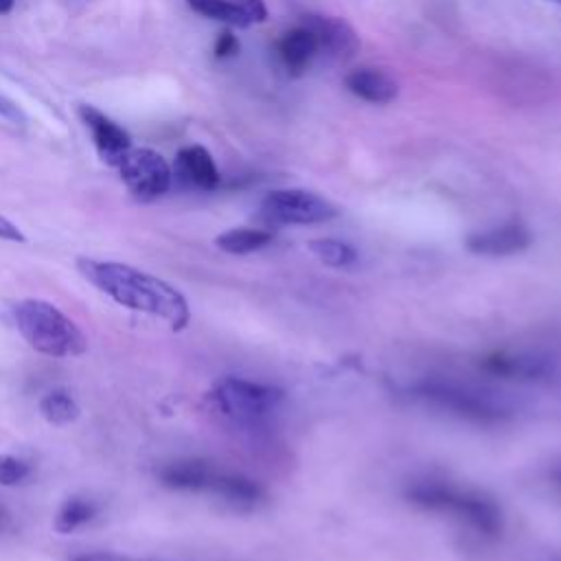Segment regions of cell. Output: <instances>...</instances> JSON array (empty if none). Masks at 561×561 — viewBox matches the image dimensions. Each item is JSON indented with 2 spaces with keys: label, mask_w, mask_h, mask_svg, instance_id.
<instances>
[{
  "label": "cell",
  "mask_w": 561,
  "mask_h": 561,
  "mask_svg": "<svg viewBox=\"0 0 561 561\" xmlns=\"http://www.w3.org/2000/svg\"><path fill=\"white\" fill-rule=\"evenodd\" d=\"M79 274L121 307L149 313L180 331L191 320L186 298L167 280L118 261L79 259Z\"/></svg>",
  "instance_id": "cell-1"
},
{
  "label": "cell",
  "mask_w": 561,
  "mask_h": 561,
  "mask_svg": "<svg viewBox=\"0 0 561 561\" xmlns=\"http://www.w3.org/2000/svg\"><path fill=\"white\" fill-rule=\"evenodd\" d=\"M13 322L28 346L42 355L77 357L88 348L83 331L48 300L26 298L15 302Z\"/></svg>",
  "instance_id": "cell-2"
},
{
  "label": "cell",
  "mask_w": 561,
  "mask_h": 561,
  "mask_svg": "<svg viewBox=\"0 0 561 561\" xmlns=\"http://www.w3.org/2000/svg\"><path fill=\"white\" fill-rule=\"evenodd\" d=\"M408 500L427 511L449 513L460 522H467L482 535H497L502 530L500 506L480 491L462 489L443 480H423L405 491Z\"/></svg>",
  "instance_id": "cell-3"
},
{
  "label": "cell",
  "mask_w": 561,
  "mask_h": 561,
  "mask_svg": "<svg viewBox=\"0 0 561 561\" xmlns=\"http://www.w3.org/2000/svg\"><path fill=\"white\" fill-rule=\"evenodd\" d=\"M412 392L419 399L427 401L430 405L440 408L460 419H467L471 423L495 425L508 416V410L502 403H497L491 394H484L482 390H476L456 381L425 379L416 383Z\"/></svg>",
  "instance_id": "cell-4"
},
{
  "label": "cell",
  "mask_w": 561,
  "mask_h": 561,
  "mask_svg": "<svg viewBox=\"0 0 561 561\" xmlns=\"http://www.w3.org/2000/svg\"><path fill=\"white\" fill-rule=\"evenodd\" d=\"M215 399L228 416L239 421H256L272 414L280 405L283 390L243 377H226L217 383Z\"/></svg>",
  "instance_id": "cell-5"
},
{
  "label": "cell",
  "mask_w": 561,
  "mask_h": 561,
  "mask_svg": "<svg viewBox=\"0 0 561 561\" xmlns=\"http://www.w3.org/2000/svg\"><path fill=\"white\" fill-rule=\"evenodd\" d=\"M121 180L136 199L149 202L171 188L173 171L167 160L149 147H131L116 164Z\"/></svg>",
  "instance_id": "cell-6"
},
{
  "label": "cell",
  "mask_w": 561,
  "mask_h": 561,
  "mask_svg": "<svg viewBox=\"0 0 561 561\" xmlns=\"http://www.w3.org/2000/svg\"><path fill=\"white\" fill-rule=\"evenodd\" d=\"M261 215L272 224H291V226H307V224H322L337 215V208L302 188H280L265 195L261 204Z\"/></svg>",
  "instance_id": "cell-7"
},
{
  "label": "cell",
  "mask_w": 561,
  "mask_h": 561,
  "mask_svg": "<svg viewBox=\"0 0 561 561\" xmlns=\"http://www.w3.org/2000/svg\"><path fill=\"white\" fill-rule=\"evenodd\" d=\"M79 118L88 127L99 158L105 164L116 167L121 158L131 149V138L127 129H123L116 121L105 116L94 105H79Z\"/></svg>",
  "instance_id": "cell-8"
},
{
  "label": "cell",
  "mask_w": 561,
  "mask_h": 561,
  "mask_svg": "<svg viewBox=\"0 0 561 561\" xmlns=\"http://www.w3.org/2000/svg\"><path fill=\"white\" fill-rule=\"evenodd\" d=\"M302 26H307L318 44V53L346 61L359 50V39L357 33L346 24L342 18L333 15H305Z\"/></svg>",
  "instance_id": "cell-9"
},
{
  "label": "cell",
  "mask_w": 561,
  "mask_h": 561,
  "mask_svg": "<svg viewBox=\"0 0 561 561\" xmlns=\"http://www.w3.org/2000/svg\"><path fill=\"white\" fill-rule=\"evenodd\" d=\"M482 370L502 379H517V381H539L546 379L554 366L548 357L533 355V353H508L495 351L482 357Z\"/></svg>",
  "instance_id": "cell-10"
},
{
  "label": "cell",
  "mask_w": 561,
  "mask_h": 561,
  "mask_svg": "<svg viewBox=\"0 0 561 561\" xmlns=\"http://www.w3.org/2000/svg\"><path fill=\"white\" fill-rule=\"evenodd\" d=\"M186 4L210 20L226 22L237 28H248L267 20L263 0H186Z\"/></svg>",
  "instance_id": "cell-11"
},
{
  "label": "cell",
  "mask_w": 561,
  "mask_h": 561,
  "mask_svg": "<svg viewBox=\"0 0 561 561\" xmlns=\"http://www.w3.org/2000/svg\"><path fill=\"white\" fill-rule=\"evenodd\" d=\"M530 245V232L524 224L511 221L491 230L473 232L467 239V250L473 254H489V256H504L522 252Z\"/></svg>",
  "instance_id": "cell-12"
},
{
  "label": "cell",
  "mask_w": 561,
  "mask_h": 561,
  "mask_svg": "<svg viewBox=\"0 0 561 561\" xmlns=\"http://www.w3.org/2000/svg\"><path fill=\"white\" fill-rule=\"evenodd\" d=\"M173 175L182 184L199 191H213L219 184L217 164L202 145H188L178 151Z\"/></svg>",
  "instance_id": "cell-13"
},
{
  "label": "cell",
  "mask_w": 561,
  "mask_h": 561,
  "mask_svg": "<svg viewBox=\"0 0 561 561\" xmlns=\"http://www.w3.org/2000/svg\"><path fill=\"white\" fill-rule=\"evenodd\" d=\"M217 469L199 458H184V460H173L164 465L158 471V478L164 486L178 489V491H210Z\"/></svg>",
  "instance_id": "cell-14"
},
{
  "label": "cell",
  "mask_w": 561,
  "mask_h": 561,
  "mask_svg": "<svg viewBox=\"0 0 561 561\" xmlns=\"http://www.w3.org/2000/svg\"><path fill=\"white\" fill-rule=\"evenodd\" d=\"M276 50L287 72L291 77H298L307 70L311 59L318 55V44L313 33L300 24L280 35V39L276 42Z\"/></svg>",
  "instance_id": "cell-15"
},
{
  "label": "cell",
  "mask_w": 561,
  "mask_h": 561,
  "mask_svg": "<svg viewBox=\"0 0 561 561\" xmlns=\"http://www.w3.org/2000/svg\"><path fill=\"white\" fill-rule=\"evenodd\" d=\"M344 85L351 94L368 101V103H390L399 88L397 81L377 68H355L344 77Z\"/></svg>",
  "instance_id": "cell-16"
},
{
  "label": "cell",
  "mask_w": 561,
  "mask_h": 561,
  "mask_svg": "<svg viewBox=\"0 0 561 561\" xmlns=\"http://www.w3.org/2000/svg\"><path fill=\"white\" fill-rule=\"evenodd\" d=\"M210 493L232 506H239V508L254 506L263 495L261 486L254 480L239 476V473H221V471L217 473V478L210 486Z\"/></svg>",
  "instance_id": "cell-17"
},
{
  "label": "cell",
  "mask_w": 561,
  "mask_h": 561,
  "mask_svg": "<svg viewBox=\"0 0 561 561\" xmlns=\"http://www.w3.org/2000/svg\"><path fill=\"white\" fill-rule=\"evenodd\" d=\"M270 241H272V234L267 230L232 228V230L217 234L215 245L228 254H248V252L265 248Z\"/></svg>",
  "instance_id": "cell-18"
},
{
  "label": "cell",
  "mask_w": 561,
  "mask_h": 561,
  "mask_svg": "<svg viewBox=\"0 0 561 561\" xmlns=\"http://www.w3.org/2000/svg\"><path fill=\"white\" fill-rule=\"evenodd\" d=\"M94 515H96V504H94L92 500H85V497H70V500H66V502L59 506V511H57V515H55L53 528H55L57 533H61V535H68V533L81 528L83 524L92 522Z\"/></svg>",
  "instance_id": "cell-19"
},
{
  "label": "cell",
  "mask_w": 561,
  "mask_h": 561,
  "mask_svg": "<svg viewBox=\"0 0 561 561\" xmlns=\"http://www.w3.org/2000/svg\"><path fill=\"white\" fill-rule=\"evenodd\" d=\"M309 250L318 261L329 267H346L357 259V250L342 239H313L309 241Z\"/></svg>",
  "instance_id": "cell-20"
},
{
  "label": "cell",
  "mask_w": 561,
  "mask_h": 561,
  "mask_svg": "<svg viewBox=\"0 0 561 561\" xmlns=\"http://www.w3.org/2000/svg\"><path fill=\"white\" fill-rule=\"evenodd\" d=\"M39 412L53 425H68L79 416V405L66 390H53L39 401Z\"/></svg>",
  "instance_id": "cell-21"
},
{
  "label": "cell",
  "mask_w": 561,
  "mask_h": 561,
  "mask_svg": "<svg viewBox=\"0 0 561 561\" xmlns=\"http://www.w3.org/2000/svg\"><path fill=\"white\" fill-rule=\"evenodd\" d=\"M31 469L24 460L9 454H0V486H15L28 478Z\"/></svg>",
  "instance_id": "cell-22"
},
{
  "label": "cell",
  "mask_w": 561,
  "mask_h": 561,
  "mask_svg": "<svg viewBox=\"0 0 561 561\" xmlns=\"http://www.w3.org/2000/svg\"><path fill=\"white\" fill-rule=\"evenodd\" d=\"M237 53H239V39L230 31L219 33V37L215 42V57L226 59V57H232Z\"/></svg>",
  "instance_id": "cell-23"
},
{
  "label": "cell",
  "mask_w": 561,
  "mask_h": 561,
  "mask_svg": "<svg viewBox=\"0 0 561 561\" xmlns=\"http://www.w3.org/2000/svg\"><path fill=\"white\" fill-rule=\"evenodd\" d=\"M0 116L11 121L13 125H24L26 123L24 112L11 99H7V96H0Z\"/></svg>",
  "instance_id": "cell-24"
},
{
  "label": "cell",
  "mask_w": 561,
  "mask_h": 561,
  "mask_svg": "<svg viewBox=\"0 0 561 561\" xmlns=\"http://www.w3.org/2000/svg\"><path fill=\"white\" fill-rule=\"evenodd\" d=\"M0 241H15V243H22L26 241L24 232L11 221L7 219L4 215H0Z\"/></svg>",
  "instance_id": "cell-25"
},
{
  "label": "cell",
  "mask_w": 561,
  "mask_h": 561,
  "mask_svg": "<svg viewBox=\"0 0 561 561\" xmlns=\"http://www.w3.org/2000/svg\"><path fill=\"white\" fill-rule=\"evenodd\" d=\"M13 7H15V0H0V15L11 13Z\"/></svg>",
  "instance_id": "cell-26"
},
{
  "label": "cell",
  "mask_w": 561,
  "mask_h": 561,
  "mask_svg": "<svg viewBox=\"0 0 561 561\" xmlns=\"http://www.w3.org/2000/svg\"><path fill=\"white\" fill-rule=\"evenodd\" d=\"M7 524H9V515H7V511L0 506V533L7 528Z\"/></svg>",
  "instance_id": "cell-27"
},
{
  "label": "cell",
  "mask_w": 561,
  "mask_h": 561,
  "mask_svg": "<svg viewBox=\"0 0 561 561\" xmlns=\"http://www.w3.org/2000/svg\"><path fill=\"white\" fill-rule=\"evenodd\" d=\"M554 480L561 484V469H559V471H554Z\"/></svg>",
  "instance_id": "cell-28"
},
{
  "label": "cell",
  "mask_w": 561,
  "mask_h": 561,
  "mask_svg": "<svg viewBox=\"0 0 561 561\" xmlns=\"http://www.w3.org/2000/svg\"><path fill=\"white\" fill-rule=\"evenodd\" d=\"M557 2H561V0H557Z\"/></svg>",
  "instance_id": "cell-29"
}]
</instances>
